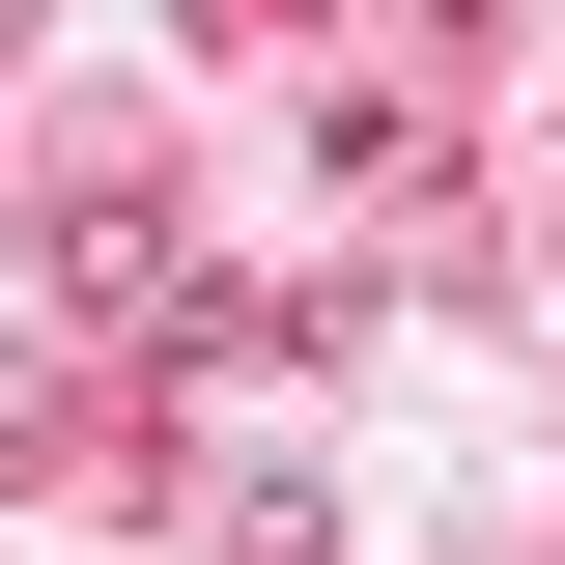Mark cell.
Returning <instances> with one entry per match:
<instances>
[{
    "mask_svg": "<svg viewBox=\"0 0 565 565\" xmlns=\"http://www.w3.org/2000/svg\"><path fill=\"white\" fill-rule=\"evenodd\" d=\"M226 565H340V481H226Z\"/></svg>",
    "mask_w": 565,
    "mask_h": 565,
    "instance_id": "obj_1",
    "label": "cell"
}]
</instances>
